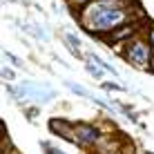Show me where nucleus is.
I'll list each match as a JSON object with an SVG mask.
<instances>
[{
    "instance_id": "obj_2",
    "label": "nucleus",
    "mask_w": 154,
    "mask_h": 154,
    "mask_svg": "<svg viewBox=\"0 0 154 154\" xmlns=\"http://www.w3.org/2000/svg\"><path fill=\"white\" fill-rule=\"evenodd\" d=\"M127 56H130L132 63H136L139 67H143V65L147 63V58H150V51H147L145 45H134V47L130 49V54H127Z\"/></svg>"
},
{
    "instance_id": "obj_4",
    "label": "nucleus",
    "mask_w": 154,
    "mask_h": 154,
    "mask_svg": "<svg viewBox=\"0 0 154 154\" xmlns=\"http://www.w3.org/2000/svg\"><path fill=\"white\" fill-rule=\"evenodd\" d=\"M67 42H69V45H72V51H74V54H81V51H78V47H81V42H78V38H76V36H72V34H67Z\"/></svg>"
},
{
    "instance_id": "obj_6",
    "label": "nucleus",
    "mask_w": 154,
    "mask_h": 154,
    "mask_svg": "<svg viewBox=\"0 0 154 154\" xmlns=\"http://www.w3.org/2000/svg\"><path fill=\"white\" fill-rule=\"evenodd\" d=\"M150 40H152V42H154V31H152V34H150Z\"/></svg>"
},
{
    "instance_id": "obj_7",
    "label": "nucleus",
    "mask_w": 154,
    "mask_h": 154,
    "mask_svg": "<svg viewBox=\"0 0 154 154\" xmlns=\"http://www.w3.org/2000/svg\"><path fill=\"white\" fill-rule=\"evenodd\" d=\"M78 2H83V0H78Z\"/></svg>"
},
{
    "instance_id": "obj_3",
    "label": "nucleus",
    "mask_w": 154,
    "mask_h": 154,
    "mask_svg": "<svg viewBox=\"0 0 154 154\" xmlns=\"http://www.w3.org/2000/svg\"><path fill=\"white\" fill-rule=\"evenodd\" d=\"M76 134L81 136L83 141H87V143H94L98 139V132L94 130V127H87V125H78L76 127Z\"/></svg>"
},
{
    "instance_id": "obj_1",
    "label": "nucleus",
    "mask_w": 154,
    "mask_h": 154,
    "mask_svg": "<svg viewBox=\"0 0 154 154\" xmlns=\"http://www.w3.org/2000/svg\"><path fill=\"white\" fill-rule=\"evenodd\" d=\"M123 18H125V14L121 11V9L112 7V5H105V2H100V5L89 9V20H92V25L98 27V29H109V27H114V25H119Z\"/></svg>"
},
{
    "instance_id": "obj_5",
    "label": "nucleus",
    "mask_w": 154,
    "mask_h": 154,
    "mask_svg": "<svg viewBox=\"0 0 154 154\" xmlns=\"http://www.w3.org/2000/svg\"><path fill=\"white\" fill-rule=\"evenodd\" d=\"M2 78H9V81H11V78H14V72H9V69H2Z\"/></svg>"
}]
</instances>
